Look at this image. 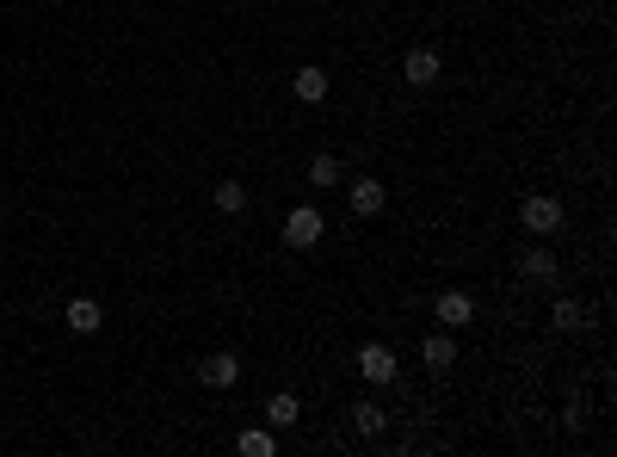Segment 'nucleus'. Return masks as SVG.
<instances>
[{
	"label": "nucleus",
	"instance_id": "obj_12",
	"mask_svg": "<svg viewBox=\"0 0 617 457\" xmlns=\"http://www.w3.org/2000/svg\"><path fill=\"white\" fill-rule=\"evenodd\" d=\"M62 322H68V334H99V328H105V309H99L93 297H75V303L62 309Z\"/></svg>",
	"mask_w": 617,
	"mask_h": 457
},
{
	"label": "nucleus",
	"instance_id": "obj_13",
	"mask_svg": "<svg viewBox=\"0 0 617 457\" xmlns=\"http://www.w3.org/2000/svg\"><path fill=\"white\" fill-rule=\"evenodd\" d=\"M519 272H525V285H556L562 266H556L550 248H525V254H519Z\"/></svg>",
	"mask_w": 617,
	"mask_h": 457
},
{
	"label": "nucleus",
	"instance_id": "obj_14",
	"mask_svg": "<svg viewBox=\"0 0 617 457\" xmlns=\"http://www.w3.org/2000/svg\"><path fill=\"white\" fill-rule=\"evenodd\" d=\"M297 420H303V402L290 396V390L266 396V427H272V433H290V427H297Z\"/></svg>",
	"mask_w": 617,
	"mask_h": 457
},
{
	"label": "nucleus",
	"instance_id": "obj_17",
	"mask_svg": "<svg viewBox=\"0 0 617 457\" xmlns=\"http://www.w3.org/2000/svg\"><path fill=\"white\" fill-rule=\"evenodd\" d=\"M216 210H223V217H241V210H247V186L223 180V186H216Z\"/></svg>",
	"mask_w": 617,
	"mask_h": 457
},
{
	"label": "nucleus",
	"instance_id": "obj_9",
	"mask_svg": "<svg viewBox=\"0 0 617 457\" xmlns=\"http://www.w3.org/2000/svg\"><path fill=\"white\" fill-rule=\"evenodd\" d=\"M198 383H210V390H235V383H241V359L235 353H210L198 365Z\"/></svg>",
	"mask_w": 617,
	"mask_h": 457
},
{
	"label": "nucleus",
	"instance_id": "obj_5",
	"mask_svg": "<svg viewBox=\"0 0 617 457\" xmlns=\"http://www.w3.org/2000/svg\"><path fill=\"white\" fill-rule=\"evenodd\" d=\"M432 322H439V328H469V322H476V297H469V291H439V297H432Z\"/></svg>",
	"mask_w": 617,
	"mask_h": 457
},
{
	"label": "nucleus",
	"instance_id": "obj_8",
	"mask_svg": "<svg viewBox=\"0 0 617 457\" xmlns=\"http://www.w3.org/2000/svg\"><path fill=\"white\" fill-rule=\"evenodd\" d=\"M550 328L556 334H580V328H593V309L580 303V297H556L550 303Z\"/></svg>",
	"mask_w": 617,
	"mask_h": 457
},
{
	"label": "nucleus",
	"instance_id": "obj_4",
	"mask_svg": "<svg viewBox=\"0 0 617 457\" xmlns=\"http://www.w3.org/2000/svg\"><path fill=\"white\" fill-rule=\"evenodd\" d=\"M346 204H352V217H383L389 192H383L377 173H358V180H346Z\"/></svg>",
	"mask_w": 617,
	"mask_h": 457
},
{
	"label": "nucleus",
	"instance_id": "obj_2",
	"mask_svg": "<svg viewBox=\"0 0 617 457\" xmlns=\"http://www.w3.org/2000/svg\"><path fill=\"white\" fill-rule=\"evenodd\" d=\"M519 223H525V235H537V241H543V235H556L568 217H562V204H556L550 192H531V198L519 204Z\"/></svg>",
	"mask_w": 617,
	"mask_h": 457
},
{
	"label": "nucleus",
	"instance_id": "obj_16",
	"mask_svg": "<svg viewBox=\"0 0 617 457\" xmlns=\"http://www.w3.org/2000/svg\"><path fill=\"white\" fill-rule=\"evenodd\" d=\"M235 451H241V457H278V433H272V427H241V433H235Z\"/></svg>",
	"mask_w": 617,
	"mask_h": 457
},
{
	"label": "nucleus",
	"instance_id": "obj_10",
	"mask_svg": "<svg viewBox=\"0 0 617 457\" xmlns=\"http://www.w3.org/2000/svg\"><path fill=\"white\" fill-rule=\"evenodd\" d=\"M420 365H426V371H451V365H457V340H451V328H439V334L420 340Z\"/></svg>",
	"mask_w": 617,
	"mask_h": 457
},
{
	"label": "nucleus",
	"instance_id": "obj_15",
	"mask_svg": "<svg viewBox=\"0 0 617 457\" xmlns=\"http://www.w3.org/2000/svg\"><path fill=\"white\" fill-rule=\"evenodd\" d=\"M303 180H309L315 192H334V186L346 180V167H340L334 155H309V167H303Z\"/></svg>",
	"mask_w": 617,
	"mask_h": 457
},
{
	"label": "nucleus",
	"instance_id": "obj_11",
	"mask_svg": "<svg viewBox=\"0 0 617 457\" xmlns=\"http://www.w3.org/2000/svg\"><path fill=\"white\" fill-rule=\"evenodd\" d=\"M328 87H334V81H328V68H315V62H303V68H297V81H290V93H297L303 105H321V99H328Z\"/></svg>",
	"mask_w": 617,
	"mask_h": 457
},
{
	"label": "nucleus",
	"instance_id": "obj_3",
	"mask_svg": "<svg viewBox=\"0 0 617 457\" xmlns=\"http://www.w3.org/2000/svg\"><path fill=\"white\" fill-rule=\"evenodd\" d=\"M395 371H402V365H395V353H389L383 340H365V346H358V377H365L371 390H389Z\"/></svg>",
	"mask_w": 617,
	"mask_h": 457
},
{
	"label": "nucleus",
	"instance_id": "obj_6",
	"mask_svg": "<svg viewBox=\"0 0 617 457\" xmlns=\"http://www.w3.org/2000/svg\"><path fill=\"white\" fill-rule=\"evenodd\" d=\"M346 414H352V433H358V439H383V427H389V408H383L377 396H358Z\"/></svg>",
	"mask_w": 617,
	"mask_h": 457
},
{
	"label": "nucleus",
	"instance_id": "obj_7",
	"mask_svg": "<svg viewBox=\"0 0 617 457\" xmlns=\"http://www.w3.org/2000/svg\"><path fill=\"white\" fill-rule=\"evenodd\" d=\"M439 68H445V62H439V50H426V44H420V50H408V56H402V81H408V87H432V81H439Z\"/></svg>",
	"mask_w": 617,
	"mask_h": 457
},
{
	"label": "nucleus",
	"instance_id": "obj_1",
	"mask_svg": "<svg viewBox=\"0 0 617 457\" xmlns=\"http://www.w3.org/2000/svg\"><path fill=\"white\" fill-rule=\"evenodd\" d=\"M321 229H328V217H321L315 204H297V210H284V248L309 254L315 241H321Z\"/></svg>",
	"mask_w": 617,
	"mask_h": 457
},
{
	"label": "nucleus",
	"instance_id": "obj_18",
	"mask_svg": "<svg viewBox=\"0 0 617 457\" xmlns=\"http://www.w3.org/2000/svg\"><path fill=\"white\" fill-rule=\"evenodd\" d=\"M580 420H587V402H580V396H574V402L562 408V427H568V433H580Z\"/></svg>",
	"mask_w": 617,
	"mask_h": 457
}]
</instances>
